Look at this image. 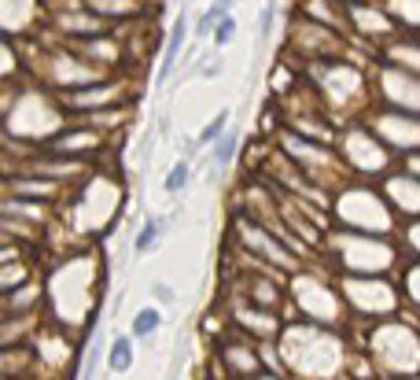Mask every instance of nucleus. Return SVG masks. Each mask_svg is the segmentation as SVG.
Masks as SVG:
<instances>
[{"instance_id": "nucleus-1", "label": "nucleus", "mask_w": 420, "mask_h": 380, "mask_svg": "<svg viewBox=\"0 0 420 380\" xmlns=\"http://www.w3.org/2000/svg\"><path fill=\"white\" fill-rule=\"evenodd\" d=\"M185 41H188V15L181 11V15H177V23H173V30H170L166 52H163V71H159V86H163V81L170 78L173 63H177V56H181V48H185Z\"/></svg>"}, {"instance_id": "nucleus-2", "label": "nucleus", "mask_w": 420, "mask_h": 380, "mask_svg": "<svg viewBox=\"0 0 420 380\" xmlns=\"http://www.w3.org/2000/svg\"><path fill=\"white\" fill-rule=\"evenodd\" d=\"M107 366L115 373H129L133 369V340L129 336H115V344L107 351Z\"/></svg>"}, {"instance_id": "nucleus-3", "label": "nucleus", "mask_w": 420, "mask_h": 380, "mask_svg": "<svg viewBox=\"0 0 420 380\" xmlns=\"http://www.w3.org/2000/svg\"><path fill=\"white\" fill-rule=\"evenodd\" d=\"M225 130H229V111H221V115H214L203 130H199V137H195V144L192 148H207V144H217L221 137H225Z\"/></svg>"}, {"instance_id": "nucleus-4", "label": "nucleus", "mask_w": 420, "mask_h": 380, "mask_svg": "<svg viewBox=\"0 0 420 380\" xmlns=\"http://www.w3.org/2000/svg\"><path fill=\"white\" fill-rule=\"evenodd\" d=\"M188 181H192V163H188V159H181V163H177L173 170L166 174V181H163L166 196H181L185 188H188Z\"/></svg>"}, {"instance_id": "nucleus-5", "label": "nucleus", "mask_w": 420, "mask_h": 380, "mask_svg": "<svg viewBox=\"0 0 420 380\" xmlns=\"http://www.w3.org/2000/svg\"><path fill=\"white\" fill-rule=\"evenodd\" d=\"M159 237H163V218H151V222H144L140 225V233H137V240H133V251L137 255H148V251L159 244Z\"/></svg>"}, {"instance_id": "nucleus-6", "label": "nucleus", "mask_w": 420, "mask_h": 380, "mask_svg": "<svg viewBox=\"0 0 420 380\" xmlns=\"http://www.w3.org/2000/svg\"><path fill=\"white\" fill-rule=\"evenodd\" d=\"M229 8H232V0H214V4L203 11V19L195 23V30L203 34V37H207V34H214V30H217V23L229 15Z\"/></svg>"}, {"instance_id": "nucleus-7", "label": "nucleus", "mask_w": 420, "mask_h": 380, "mask_svg": "<svg viewBox=\"0 0 420 380\" xmlns=\"http://www.w3.org/2000/svg\"><path fill=\"white\" fill-rule=\"evenodd\" d=\"M236 152H240V137L225 130V137H221V140L214 144V166H217V170H225V166L232 163Z\"/></svg>"}, {"instance_id": "nucleus-8", "label": "nucleus", "mask_w": 420, "mask_h": 380, "mask_svg": "<svg viewBox=\"0 0 420 380\" xmlns=\"http://www.w3.org/2000/svg\"><path fill=\"white\" fill-rule=\"evenodd\" d=\"M163 325V314L155 310V307H144L137 318H133V336H155Z\"/></svg>"}, {"instance_id": "nucleus-9", "label": "nucleus", "mask_w": 420, "mask_h": 380, "mask_svg": "<svg viewBox=\"0 0 420 380\" xmlns=\"http://www.w3.org/2000/svg\"><path fill=\"white\" fill-rule=\"evenodd\" d=\"M232 34H236V19H232V15H225V19L217 23V30H214V45H217V48H221V45H229Z\"/></svg>"}, {"instance_id": "nucleus-10", "label": "nucleus", "mask_w": 420, "mask_h": 380, "mask_svg": "<svg viewBox=\"0 0 420 380\" xmlns=\"http://www.w3.org/2000/svg\"><path fill=\"white\" fill-rule=\"evenodd\" d=\"M273 19H277V4L270 0V4L262 8V15H258V37H270V30H273Z\"/></svg>"}, {"instance_id": "nucleus-11", "label": "nucleus", "mask_w": 420, "mask_h": 380, "mask_svg": "<svg viewBox=\"0 0 420 380\" xmlns=\"http://www.w3.org/2000/svg\"><path fill=\"white\" fill-rule=\"evenodd\" d=\"M155 299H159V303H173V292H170V284H155Z\"/></svg>"}, {"instance_id": "nucleus-12", "label": "nucleus", "mask_w": 420, "mask_h": 380, "mask_svg": "<svg viewBox=\"0 0 420 380\" xmlns=\"http://www.w3.org/2000/svg\"><path fill=\"white\" fill-rule=\"evenodd\" d=\"M217 71H221V59H210V63H207V67H203V78H214Z\"/></svg>"}]
</instances>
